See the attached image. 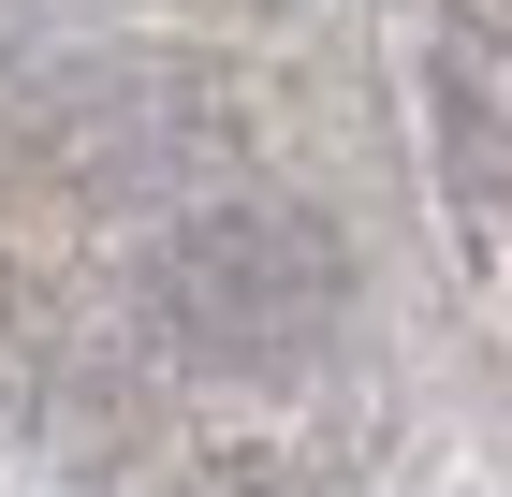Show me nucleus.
Masks as SVG:
<instances>
[{
    "label": "nucleus",
    "mask_w": 512,
    "mask_h": 497,
    "mask_svg": "<svg viewBox=\"0 0 512 497\" xmlns=\"http://www.w3.org/2000/svg\"><path fill=\"white\" fill-rule=\"evenodd\" d=\"M352 307V264L308 205H205V220L161 234V322L191 366H235V381H278L308 366Z\"/></svg>",
    "instance_id": "nucleus-1"
}]
</instances>
